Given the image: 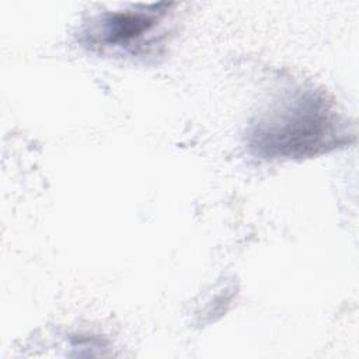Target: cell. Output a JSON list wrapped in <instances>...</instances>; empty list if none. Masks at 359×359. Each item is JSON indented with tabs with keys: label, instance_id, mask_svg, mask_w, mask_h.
<instances>
[{
	"label": "cell",
	"instance_id": "obj_1",
	"mask_svg": "<svg viewBox=\"0 0 359 359\" xmlns=\"http://www.w3.org/2000/svg\"><path fill=\"white\" fill-rule=\"evenodd\" d=\"M341 122L324 94L304 91L273 105L250 132V146L266 158H296L335 147Z\"/></svg>",
	"mask_w": 359,
	"mask_h": 359
},
{
	"label": "cell",
	"instance_id": "obj_2",
	"mask_svg": "<svg viewBox=\"0 0 359 359\" xmlns=\"http://www.w3.org/2000/svg\"><path fill=\"white\" fill-rule=\"evenodd\" d=\"M158 6L150 10L123 11L107 14L101 21V29L97 36H101V42L107 45H130L136 38L149 32L158 17L164 14V10H158Z\"/></svg>",
	"mask_w": 359,
	"mask_h": 359
}]
</instances>
